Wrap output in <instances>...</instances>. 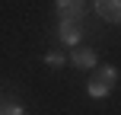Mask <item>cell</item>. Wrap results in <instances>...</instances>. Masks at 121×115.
Segmentation results:
<instances>
[{"mask_svg": "<svg viewBox=\"0 0 121 115\" xmlns=\"http://www.w3.org/2000/svg\"><path fill=\"white\" fill-rule=\"evenodd\" d=\"M115 80H118V70H115V67H99V70H92L86 90H89L92 99H102V96H108V93H112Z\"/></svg>", "mask_w": 121, "mask_h": 115, "instance_id": "1", "label": "cell"}, {"mask_svg": "<svg viewBox=\"0 0 121 115\" xmlns=\"http://www.w3.org/2000/svg\"><path fill=\"white\" fill-rule=\"evenodd\" d=\"M96 13L105 23H121V0H96Z\"/></svg>", "mask_w": 121, "mask_h": 115, "instance_id": "3", "label": "cell"}, {"mask_svg": "<svg viewBox=\"0 0 121 115\" xmlns=\"http://www.w3.org/2000/svg\"><path fill=\"white\" fill-rule=\"evenodd\" d=\"M80 38H83L80 19H60V42H64V45H77Z\"/></svg>", "mask_w": 121, "mask_h": 115, "instance_id": "2", "label": "cell"}, {"mask_svg": "<svg viewBox=\"0 0 121 115\" xmlns=\"http://www.w3.org/2000/svg\"><path fill=\"white\" fill-rule=\"evenodd\" d=\"M45 61H48L51 67H60V64H64V55H60V51H51V55L45 58Z\"/></svg>", "mask_w": 121, "mask_h": 115, "instance_id": "7", "label": "cell"}, {"mask_svg": "<svg viewBox=\"0 0 121 115\" xmlns=\"http://www.w3.org/2000/svg\"><path fill=\"white\" fill-rule=\"evenodd\" d=\"M0 115H22L19 106H10V102H0Z\"/></svg>", "mask_w": 121, "mask_h": 115, "instance_id": "6", "label": "cell"}, {"mask_svg": "<svg viewBox=\"0 0 121 115\" xmlns=\"http://www.w3.org/2000/svg\"><path fill=\"white\" fill-rule=\"evenodd\" d=\"M57 10H60V19H80L86 10V0H57Z\"/></svg>", "mask_w": 121, "mask_h": 115, "instance_id": "4", "label": "cell"}, {"mask_svg": "<svg viewBox=\"0 0 121 115\" xmlns=\"http://www.w3.org/2000/svg\"><path fill=\"white\" fill-rule=\"evenodd\" d=\"M73 64L83 67V70L96 67V51H92V48H83V45H77V48H73Z\"/></svg>", "mask_w": 121, "mask_h": 115, "instance_id": "5", "label": "cell"}]
</instances>
